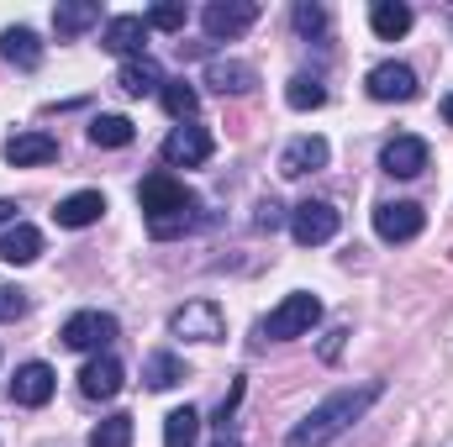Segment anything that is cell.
<instances>
[{"label":"cell","mask_w":453,"mask_h":447,"mask_svg":"<svg viewBox=\"0 0 453 447\" xmlns=\"http://www.w3.org/2000/svg\"><path fill=\"white\" fill-rule=\"evenodd\" d=\"M380 395H385L380 379H369V384H348V390H338V395H327L322 405H311V411L290 427L285 447H327V443H338L353 421H364V411H369Z\"/></svg>","instance_id":"6da1fadb"},{"label":"cell","mask_w":453,"mask_h":447,"mask_svg":"<svg viewBox=\"0 0 453 447\" xmlns=\"http://www.w3.org/2000/svg\"><path fill=\"white\" fill-rule=\"evenodd\" d=\"M137 201H142V211H148L153 237L185 231V226H190V211H196V195H190L185 179H174V174H148L142 190H137Z\"/></svg>","instance_id":"7a4b0ae2"},{"label":"cell","mask_w":453,"mask_h":447,"mask_svg":"<svg viewBox=\"0 0 453 447\" xmlns=\"http://www.w3.org/2000/svg\"><path fill=\"white\" fill-rule=\"evenodd\" d=\"M317 322H322V300L306 295V290H296V295H285V300L258 322V337H269V342H290V337H306Z\"/></svg>","instance_id":"3957f363"},{"label":"cell","mask_w":453,"mask_h":447,"mask_svg":"<svg viewBox=\"0 0 453 447\" xmlns=\"http://www.w3.org/2000/svg\"><path fill=\"white\" fill-rule=\"evenodd\" d=\"M116 316H106V311H74L69 322H64V347H74V352H106L116 342Z\"/></svg>","instance_id":"277c9868"},{"label":"cell","mask_w":453,"mask_h":447,"mask_svg":"<svg viewBox=\"0 0 453 447\" xmlns=\"http://www.w3.org/2000/svg\"><path fill=\"white\" fill-rule=\"evenodd\" d=\"M338 206H327V201H301L296 211H290V237L301 242V247H322V242H333L338 237Z\"/></svg>","instance_id":"5b68a950"},{"label":"cell","mask_w":453,"mask_h":447,"mask_svg":"<svg viewBox=\"0 0 453 447\" xmlns=\"http://www.w3.org/2000/svg\"><path fill=\"white\" fill-rule=\"evenodd\" d=\"M169 332L185 337V342H222L226 322H222V311H217L211 300H190V306H180V311L169 316Z\"/></svg>","instance_id":"8992f818"},{"label":"cell","mask_w":453,"mask_h":447,"mask_svg":"<svg viewBox=\"0 0 453 447\" xmlns=\"http://www.w3.org/2000/svg\"><path fill=\"white\" fill-rule=\"evenodd\" d=\"M253 21H258V0H211V5L201 11V27H206L211 42H222V37H242Z\"/></svg>","instance_id":"52a82bcc"},{"label":"cell","mask_w":453,"mask_h":447,"mask_svg":"<svg viewBox=\"0 0 453 447\" xmlns=\"http://www.w3.org/2000/svg\"><path fill=\"white\" fill-rule=\"evenodd\" d=\"M206 158H211V132H206V126L180 121V126L164 137V163H174V169H196V163H206Z\"/></svg>","instance_id":"ba28073f"},{"label":"cell","mask_w":453,"mask_h":447,"mask_svg":"<svg viewBox=\"0 0 453 447\" xmlns=\"http://www.w3.org/2000/svg\"><path fill=\"white\" fill-rule=\"evenodd\" d=\"M121 384H127V368H121L116 352H96V358L80 368V395H85V400H116Z\"/></svg>","instance_id":"9c48e42d"},{"label":"cell","mask_w":453,"mask_h":447,"mask_svg":"<svg viewBox=\"0 0 453 447\" xmlns=\"http://www.w3.org/2000/svg\"><path fill=\"white\" fill-rule=\"evenodd\" d=\"M422 206H411V201H385L380 211H374V231L385 237V242H411V237H422Z\"/></svg>","instance_id":"30bf717a"},{"label":"cell","mask_w":453,"mask_h":447,"mask_svg":"<svg viewBox=\"0 0 453 447\" xmlns=\"http://www.w3.org/2000/svg\"><path fill=\"white\" fill-rule=\"evenodd\" d=\"M364 90L374 101H417L422 95V85H417V74L406 64H374L369 80H364Z\"/></svg>","instance_id":"8fae6325"},{"label":"cell","mask_w":453,"mask_h":447,"mask_svg":"<svg viewBox=\"0 0 453 447\" xmlns=\"http://www.w3.org/2000/svg\"><path fill=\"white\" fill-rule=\"evenodd\" d=\"M380 169L385 174H395V179H417L422 169H427V142L422 137H390L385 142V153H380Z\"/></svg>","instance_id":"7c38bea8"},{"label":"cell","mask_w":453,"mask_h":447,"mask_svg":"<svg viewBox=\"0 0 453 447\" xmlns=\"http://www.w3.org/2000/svg\"><path fill=\"white\" fill-rule=\"evenodd\" d=\"M53 384H58V374H53L48 363H21L16 379H11V400L27 405V411H37V405L53 400Z\"/></svg>","instance_id":"4fadbf2b"},{"label":"cell","mask_w":453,"mask_h":447,"mask_svg":"<svg viewBox=\"0 0 453 447\" xmlns=\"http://www.w3.org/2000/svg\"><path fill=\"white\" fill-rule=\"evenodd\" d=\"M327 158H333L327 137H296V142L280 153V174H285V179H301V174H317V169H327Z\"/></svg>","instance_id":"5bb4252c"},{"label":"cell","mask_w":453,"mask_h":447,"mask_svg":"<svg viewBox=\"0 0 453 447\" xmlns=\"http://www.w3.org/2000/svg\"><path fill=\"white\" fill-rule=\"evenodd\" d=\"M53 158H58V137H48V132H16L5 142L11 169H37V163H53Z\"/></svg>","instance_id":"9a60e30c"},{"label":"cell","mask_w":453,"mask_h":447,"mask_svg":"<svg viewBox=\"0 0 453 447\" xmlns=\"http://www.w3.org/2000/svg\"><path fill=\"white\" fill-rule=\"evenodd\" d=\"M116 90L121 95H132V101H142V95H158L164 90V69L142 53V58H127L121 69H116Z\"/></svg>","instance_id":"2e32d148"},{"label":"cell","mask_w":453,"mask_h":447,"mask_svg":"<svg viewBox=\"0 0 453 447\" xmlns=\"http://www.w3.org/2000/svg\"><path fill=\"white\" fill-rule=\"evenodd\" d=\"M106 216V195L101 190H74L69 201H58V211H53V222L69 226V231H85V226H96Z\"/></svg>","instance_id":"e0dca14e"},{"label":"cell","mask_w":453,"mask_h":447,"mask_svg":"<svg viewBox=\"0 0 453 447\" xmlns=\"http://www.w3.org/2000/svg\"><path fill=\"white\" fill-rule=\"evenodd\" d=\"M101 42H106L111 53H121V58H142V42H148V16H111Z\"/></svg>","instance_id":"ac0fdd59"},{"label":"cell","mask_w":453,"mask_h":447,"mask_svg":"<svg viewBox=\"0 0 453 447\" xmlns=\"http://www.w3.org/2000/svg\"><path fill=\"white\" fill-rule=\"evenodd\" d=\"M0 258H5L11 269L37 263V258H42V231H37V226H27V222L5 226V231H0Z\"/></svg>","instance_id":"d6986e66"},{"label":"cell","mask_w":453,"mask_h":447,"mask_svg":"<svg viewBox=\"0 0 453 447\" xmlns=\"http://www.w3.org/2000/svg\"><path fill=\"white\" fill-rule=\"evenodd\" d=\"M0 58H5L11 69H37V64H42L37 32H32V27H5V32H0Z\"/></svg>","instance_id":"ffe728a7"},{"label":"cell","mask_w":453,"mask_h":447,"mask_svg":"<svg viewBox=\"0 0 453 447\" xmlns=\"http://www.w3.org/2000/svg\"><path fill=\"white\" fill-rule=\"evenodd\" d=\"M206 85H211L217 95H248V90L258 85V69H253V64H237V58H217V64L206 69Z\"/></svg>","instance_id":"44dd1931"},{"label":"cell","mask_w":453,"mask_h":447,"mask_svg":"<svg viewBox=\"0 0 453 447\" xmlns=\"http://www.w3.org/2000/svg\"><path fill=\"white\" fill-rule=\"evenodd\" d=\"M411 21H417V16H411L406 0H374V5H369V27H374V37H385V42L406 37Z\"/></svg>","instance_id":"7402d4cb"},{"label":"cell","mask_w":453,"mask_h":447,"mask_svg":"<svg viewBox=\"0 0 453 447\" xmlns=\"http://www.w3.org/2000/svg\"><path fill=\"white\" fill-rule=\"evenodd\" d=\"M101 21V5L96 0H58L53 5V32L58 37H80L85 27H96Z\"/></svg>","instance_id":"603a6c76"},{"label":"cell","mask_w":453,"mask_h":447,"mask_svg":"<svg viewBox=\"0 0 453 447\" xmlns=\"http://www.w3.org/2000/svg\"><path fill=\"white\" fill-rule=\"evenodd\" d=\"M201 443V411L196 405H180L164 416V447H196Z\"/></svg>","instance_id":"cb8c5ba5"},{"label":"cell","mask_w":453,"mask_h":447,"mask_svg":"<svg viewBox=\"0 0 453 447\" xmlns=\"http://www.w3.org/2000/svg\"><path fill=\"white\" fill-rule=\"evenodd\" d=\"M142 379H148V390H174V384H185V363L174 352H148Z\"/></svg>","instance_id":"d4e9b609"},{"label":"cell","mask_w":453,"mask_h":447,"mask_svg":"<svg viewBox=\"0 0 453 447\" xmlns=\"http://www.w3.org/2000/svg\"><path fill=\"white\" fill-rule=\"evenodd\" d=\"M158 101H164V111L174 116V121H190L196 106H201V95H196V85H190V80H164Z\"/></svg>","instance_id":"484cf974"},{"label":"cell","mask_w":453,"mask_h":447,"mask_svg":"<svg viewBox=\"0 0 453 447\" xmlns=\"http://www.w3.org/2000/svg\"><path fill=\"white\" fill-rule=\"evenodd\" d=\"M285 101H290V111H322V106H327V85L311 80V74H296V80L285 85Z\"/></svg>","instance_id":"4316f807"},{"label":"cell","mask_w":453,"mask_h":447,"mask_svg":"<svg viewBox=\"0 0 453 447\" xmlns=\"http://www.w3.org/2000/svg\"><path fill=\"white\" fill-rule=\"evenodd\" d=\"M132 137H137V126H132L127 116L106 111V116H96V121H90V142H96V148H127Z\"/></svg>","instance_id":"83f0119b"},{"label":"cell","mask_w":453,"mask_h":447,"mask_svg":"<svg viewBox=\"0 0 453 447\" xmlns=\"http://www.w3.org/2000/svg\"><path fill=\"white\" fill-rule=\"evenodd\" d=\"M90 447H132V416H106L96 432H90Z\"/></svg>","instance_id":"f1b7e54d"},{"label":"cell","mask_w":453,"mask_h":447,"mask_svg":"<svg viewBox=\"0 0 453 447\" xmlns=\"http://www.w3.org/2000/svg\"><path fill=\"white\" fill-rule=\"evenodd\" d=\"M185 21H190V11L180 0H158L148 11V32H185Z\"/></svg>","instance_id":"f546056e"},{"label":"cell","mask_w":453,"mask_h":447,"mask_svg":"<svg viewBox=\"0 0 453 447\" xmlns=\"http://www.w3.org/2000/svg\"><path fill=\"white\" fill-rule=\"evenodd\" d=\"M290 21H296L301 37H322V32H327V11H322V5H296Z\"/></svg>","instance_id":"4dcf8cb0"},{"label":"cell","mask_w":453,"mask_h":447,"mask_svg":"<svg viewBox=\"0 0 453 447\" xmlns=\"http://www.w3.org/2000/svg\"><path fill=\"white\" fill-rule=\"evenodd\" d=\"M16 316H27V295L16 284H0V322H16Z\"/></svg>","instance_id":"1f68e13d"},{"label":"cell","mask_w":453,"mask_h":447,"mask_svg":"<svg viewBox=\"0 0 453 447\" xmlns=\"http://www.w3.org/2000/svg\"><path fill=\"white\" fill-rule=\"evenodd\" d=\"M280 222H285V216H280V206H274V201H269V206H258V226H264V231H274Z\"/></svg>","instance_id":"d6a6232c"},{"label":"cell","mask_w":453,"mask_h":447,"mask_svg":"<svg viewBox=\"0 0 453 447\" xmlns=\"http://www.w3.org/2000/svg\"><path fill=\"white\" fill-rule=\"evenodd\" d=\"M211 447H237V432H232V421H217V443Z\"/></svg>","instance_id":"836d02e7"},{"label":"cell","mask_w":453,"mask_h":447,"mask_svg":"<svg viewBox=\"0 0 453 447\" xmlns=\"http://www.w3.org/2000/svg\"><path fill=\"white\" fill-rule=\"evenodd\" d=\"M342 337H348V332H333L327 342H322V358H338V352H342Z\"/></svg>","instance_id":"e575fe53"},{"label":"cell","mask_w":453,"mask_h":447,"mask_svg":"<svg viewBox=\"0 0 453 447\" xmlns=\"http://www.w3.org/2000/svg\"><path fill=\"white\" fill-rule=\"evenodd\" d=\"M0 226H16V201H0Z\"/></svg>","instance_id":"d590c367"},{"label":"cell","mask_w":453,"mask_h":447,"mask_svg":"<svg viewBox=\"0 0 453 447\" xmlns=\"http://www.w3.org/2000/svg\"><path fill=\"white\" fill-rule=\"evenodd\" d=\"M443 121H449V126H453V95H449V101H443Z\"/></svg>","instance_id":"8d00e7d4"}]
</instances>
